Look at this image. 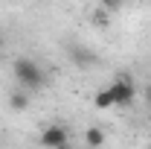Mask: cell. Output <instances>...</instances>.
<instances>
[{
	"label": "cell",
	"mask_w": 151,
	"mask_h": 149,
	"mask_svg": "<svg viewBox=\"0 0 151 149\" xmlns=\"http://www.w3.org/2000/svg\"><path fill=\"white\" fill-rule=\"evenodd\" d=\"M99 3H102V6L108 9V12H116V9H119V6H122L125 0H99Z\"/></svg>",
	"instance_id": "cell-8"
},
{
	"label": "cell",
	"mask_w": 151,
	"mask_h": 149,
	"mask_svg": "<svg viewBox=\"0 0 151 149\" xmlns=\"http://www.w3.org/2000/svg\"><path fill=\"white\" fill-rule=\"evenodd\" d=\"M67 140H70V131L61 123H50L41 131V146L44 149H67Z\"/></svg>",
	"instance_id": "cell-3"
},
{
	"label": "cell",
	"mask_w": 151,
	"mask_h": 149,
	"mask_svg": "<svg viewBox=\"0 0 151 149\" xmlns=\"http://www.w3.org/2000/svg\"><path fill=\"white\" fill-rule=\"evenodd\" d=\"M93 23H96V26H105V23H108V18H105V12H96Z\"/></svg>",
	"instance_id": "cell-9"
},
{
	"label": "cell",
	"mask_w": 151,
	"mask_h": 149,
	"mask_svg": "<svg viewBox=\"0 0 151 149\" xmlns=\"http://www.w3.org/2000/svg\"><path fill=\"white\" fill-rule=\"evenodd\" d=\"M67 56H70V61H73L76 67H81V70H87V67H93L96 61H99V56H96L90 47H84V44H67Z\"/></svg>",
	"instance_id": "cell-4"
},
{
	"label": "cell",
	"mask_w": 151,
	"mask_h": 149,
	"mask_svg": "<svg viewBox=\"0 0 151 149\" xmlns=\"http://www.w3.org/2000/svg\"><path fill=\"white\" fill-rule=\"evenodd\" d=\"M9 105L15 108V111H23V108H29V91H15L9 96Z\"/></svg>",
	"instance_id": "cell-7"
},
{
	"label": "cell",
	"mask_w": 151,
	"mask_h": 149,
	"mask_svg": "<svg viewBox=\"0 0 151 149\" xmlns=\"http://www.w3.org/2000/svg\"><path fill=\"white\" fill-rule=\"evenodd\" d=\"M84 140H87V146H90V149H99L102 143H105V131L99 129V126H90V129L84 131Z\"/></svg>",
	"instance_id": "cell-5"
},
{
	"label": "cell",
	"mask_w": 151,
	"mask_h": 149,
	"mask_svg": "<svg viewBox=\"0 0 151 149\" xmlns=\"http://www.w3.org/2000/svg\"><path fill=\"white\" fill-rule=\"evenodd\" d=\"M12 73H15V79H18V85L23 91H41L47 85V73H44V67L38 64L35 58H26V56L15 58Z\"/></svg>",
	"instance_id": "cell-1"
},
{
	"label": "cell",
	"mask_w": 151,
	"mask_h": 149,
	"mask_svg": "<svg viewBox=\"0 0 151 149\" xmlns=\"http://www.w3.org/2000/svg\"><path fill=\"white\" fill-rule=\"evenodd\" d=\"M3 47H6V32L0 29V50H3Z\"/></svg>",
	"instance_id": "cell-11"
},
{
	"label": "cell",
	"mask_w": 151,
	"mask_h": 149,
	"mask_svg": "<svg viewBox=\"0 0 151 149\" xmlns=\"http://www.w3.org/2000/svg\"><path fill=\"white\" fill-rule=\"evenodd\" d=\"M113 93V105L116 108H128L134 99H137V85H134L131 73H119L113 79V85H108Z\"/></svg>",
	"instance_id": "cell-2"
},
{
	"label": "cell",
	"mask_w": 151,
	"mask_h": 149,
	"mask_svg": "<svg viewBox=\"0 0 151 149\" xmlns=\"http://www.w3.org/2000/svg\"><path fill=\"white\" fill-rule=\"evenodd\" d=\"M145 102H148V105H151V82H148V85H145Z\"/></svg>",
	"instance_id": "cell-10"
},
{
	"label": "cell",
	"mask_w": 151,
	"mask_h": 149,
	"mask_svg": "<svg viewBox=\"0 0 151 149\" xmlns=\"http://www.w3.org/2000/svg\"><path fill=\"white\" fill-rule=\"evenodd\" d=\"M93 105H96V108H102V111L116 108V105H113V93H111V88H105V91L96 93V96H93Z\"/></svg>",
	"instance_id": "cell-6"
}]
</instances>
